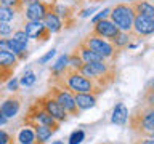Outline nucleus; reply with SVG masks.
<instances>
[{
	"label": "nucleus",
	"mask_w": 154,
	"mask_h": 144,
	"mask_svg": "<svg viewBox=\"0 0 154 144\" xmlns=\"http://www.w3.org/2000/svg\"><path fill=\"white\" fill-rule=\"evenodd\" d=\"M63 83L66 85V90L72 91V93H93L95 90H101L98 85L95 83L91 79L82 75L79 70H69L66 69V72L63 74Z\"/></svg>",
	"instance_id": "1"
},
{
	"label": "nucleus",
	"mask_w": 154,
	"mask_h": 144,
	"mask_svg": "<svg viewBox=\"0 0 154 144\" xmlns=\"http://www.w3.org/2000/svg\"><path fill=\"white\" fill-rule=\"evenodd\" d=\"M79 72L82 75L88 77L100 86V82H103L104 79L112 80V67H111L106 61H95V62H84V66L79 69ZM103 88V86H100Z\"/></svg>",
	"instance_id": "2"
},
{
	"label": "nucleus",
	"mask_w": 154,
	"mask_h": 144,
	"mask_svg": "<svg viewBox=\"0 0 154 144\" xmlns=\"http://www.w3.org/2000/svg\"><path fill=\"white\" fill-rule=\"evenodd\" d=\"M109 18H111V21L119 27V31L132 32L133 19H135V11H133L132 5H128V3H117L114 8H111Z\"/></svg>",
	"instance_id": "3"
},
{
	"label": "nucleus",
	"mask_w": 154,
	"mask_h": 144,
	"mask_svg": "<svg viewBox=\"0 0 154 144\" xmlns=\"http://www.w3.org/2000/svg\"><path fill=\"white\" fill-rule=\"evenodd\" d=\"M84 43L90 48L91 51H95L96 55H100L104 61L114 59L116 51H117L114 48V45L111 43V40L103 38V37H98V35H93V34H90V35L84 40Z\"/></svg>",
	"instance_id": "4"
},
{
	"label": "nucleus",
	"mask_w": 154,
	"mask_h": 144,
	"mask_svg": "<svg viewBox=\"0 0 154 144\" xmlns=\"http://www.w3.org/2000/svg\"><path fill=\"white\" fill-rule=\"evenodd\" d=\"M48 94L53 96V98L56 99V103L60 104L66 112H69L71 115H77V114H79V107H77V104H75L74 94H72L69 90H66V88L63 90V88H56V86H53Z\"/></svg>",
	"instance_id": "5"
},
{
	"label": "nucleus",
	"mask_w": 154,
	"mask_h": 144,
	"mask_svg": "<svg viewBox=\"0 0 154 144\" xmlns=\"http://www.w3.org/2000/svg\"><path fill=\"white\" fill-rule=\"evenodd\" d=\"M37 104L40 106L42 109H45L53 118L58 120V122H64L66 117H67V112L56 103V99L53 98V96H50V94H47V96H43V98H40V99L37 101Z\"/></svg>",
	"instance_id": "6"
},
{
	"label": "nucleus",
	"mask_w": 154,
	"mask_h": 144,
	"mask_svg": "<svg viewBox=\"0 0 154 144\" xmlns=\"http://www.w3.org/2000/svg\"><path fill=\"white\" fill-rule=\"evenodd\" d=\"M50 11V3L43 2V0H32L26 8V18L27 21H43L47 13Z\"/></svg>",
	"instance_id": "7"
},
{
	"label": "nucleus",
	"mask_w": 154,
	"mask_h": 144,
	"mask_svg": "<svg viewBox=\"0 0 154 144\" xmlns=\"http://www.w3.org/2000/svg\"><path fill=\"white\" fill-rule=\"evenodd\" d=\"M132 32L137 37H146L154 34V18L143 16V14H135Z\"/></svg>",
	"instance_id": "8"
},
{
	"label": "nucleus",
	"mask_w": 154,
	"mask_h": 144,
	"mask_svg": "<svg viewBox=\"0 0 154 144\" xmlns=\"http://www.w3.org/2000/svg\"><path fill=\"white\" fill-rule=\"evenodd\" d=\"M29 118L35 120V123H40V125H47V127L53 128L55 131H58V128H60V122L55 120L51 117L50 114L47 112L45 109H42L38 104H35L34 107L31 109V114H29Z\"/></svg>",
	"instance_id": "9"
},
{
	"label": "nucleus",
	"mask_w": 154,
	"mask_h": 144,
	"mask_svg": "<svg viewBox=\"0 0 154 144\" xmlns=\"http://www.w3.org/2000/svg\"><path fill=\"white\" fill-rule=\"evenodd\" d=\"M24 32L27 34L29 38H35V40H38V38H42V40H48V37L51 35L50 31L45 27V24H43V21H26L24 22Z\"/></svg>",
	"instance_id": "10"
},
{
	"label": "nucleus",
	"mask_w": 154,
	"mask_h": 144,
	"mask_svg": "<svg viewBox=\"0 0 154 144\" xmlns=\"http://www.w3.org/2000/svg\"><path fill=\"white\" fill-rule=\"evenodd\" d=\"M119 27L111 21V19H103V21H98L96 24H93V35L108 38V40H112V38L117 35Z\"/></svg>",
	"instance_id": "11"
},
{
	"label": "nucleus",
	"mask_w": 154,
	"mask_h": 144,
	"mask_svg": "<svg viewBox=\"0 0 154 144\" xmlns=\"http://www.w3.org/2000/svg\"><path fill=\"white\" fill-rule=\"evenodd\" d=\"M50 11H53L56 14L58 18L61 19V21H64V24H72V10L69 7H66V5H63V3H58V2H53L50 3Z\"/></svg>",
	"instance_id": "12"
},
{
	"label": "nucleus",
	"mask_w": 154,
	"mask_h": 144,
	"mask_svg": "<svg viewBox=\"0 0 154 144\" xmlns=\"http://www.w3.org/2000/svg\"><path fill=\"white\" fill-rule=\"evenodd\" d=\"M19 107H21V104H19L18 98H8L2 103V106H0V112H2L3 117L11 118L19 112Z\"/></svg>",
	"instance_id": "13"
},
{
	"label": "nucleus",
	"mask_w": 154,
	"mask_h": 144,
	"mask_svg": "<svg viewBox=\"0 0 154 144\" xmlns=\"http://www.w3.org/2000/svg\"><path fill=\"white\" fill-rule=\"evenodd\" d=\"M74 99H75V104H77V107H79V110L91 109V107H95V104H96V98H95L93 93H75Z\"/></svg>",
	"instance_id": "14"
},
{
	"label": "nucleus",
	"mask_w": 154,
	"mask_h": 144,
	"mask_svg": "<svg viewBox=\"0 0 154 144\" xmlns=\"http://www.w3.org/2000/svg\"><path fill=\"white\" fill-rule=\"evenodd\" d=\"M18 64V56L8 50H0V67L3 70L13 72Z\"/></svg>",
	"instance_id": "15"
},
{
	"label": "nucleus",
	"mask_w": 154,
	"mask_h": 144,
	"mask_svg": "<svg viewBox=\"0 0 154 144\" xmlns=\"http://www.w3.org/2000/svg\"><path fill=\"white\" fill-rule=\"evenodd\" d=\"M132 8L135 14H143V16L154 18V3L148 2V0H138V2H132Z\"/></svg>",
	"instance_id": "16"
},
{
	"label": "nucleus",
	"mask_w": 154,
	"mask_h": 144,
	"mask_svg": "<svg viewBox=\"0 0 154 144\" xmlns=\"http://www.w3.org/2000/svg\"><path fill=\"white\" fill-rule=\"evenodd\" d=\"M127 118H128V109H127V106H125L124 103L116 104V107L112 110V117H111V122H112L114 125H125Z\"/></svg>",
	"instance_id": "17"
},
{
	"label": "nucleus",
	"mask_w": 154,
	"mask_h": 144,
	"mask_svg": "<svg viewBox=\"0 0 154 144\" xmlns=\"http://www.w3.org/2000/svg\"><path fill=\"white\" fill-rule=\"evenodd\" d=\"M43 24H45V27L50 31V34H56L63 29V21L53 11L47 13V16L43 18Z\"/></svg>",
	"instance_id": "18"
},
{
	"label": "nucleus",
	"mask_w": 154,
	"mask_h": 144,
	"mask_svg": "<svg viewBox=\"0 0 154 144\" xmlns=\"http://www.w3.org/2000/svg\"><path fill=\"white\" fill-rule=\"evenodd\" d=\"M7 50L14 53L18 56V59L27 58V45H23V43L16 42L14 38H7Z\"/></svg>",
	"instance_id": "19"
},
{
	"label": "nucleus",
	"mask_w": 154,
	"mask_h": 144,
	"mask_svg": "<svg viewBox=\"0 0 154 144\" xmlns=\"http://www.w3.org/2000/svg\"><path fill=\"white\" fill-rule=\"evenodd\" d=\"M138 122H140V128H141L144 133L151 134L154 131V109L146 110V112L140 117Z\"/></svg>",
	"instance_id": "20"
},
{
	"label": "nucleus",
	"mask_w": 154,
	"mask_h": 144,
	"mask_svg": "<svg viewBox=\"0 0 154 144\" xmlns=\"http://www.w3.org/2000/svg\"><path fill=\"white\" fill-rule=\"evenodd\" d=\"M77 53H79V56L82 58V61L84 62H95V61H104L103 58H101L100 55H96L95 51H91L88 46L85 45L84 42L79 45V50H77Z\"/></svg>",
	"instance_id": "21"
},
{
	"label": "nucleus",
	"mask_w": 154,
	"mask_h": 144,
	"mask_svg": "<svg viewBox=\"0 0 154 144\" xmlns=\"http://www.w3.org/2000/svg\"><path fill=\"white\" fill-rule=\"evenodd\" d=\"M35 130V139L37 141H40L42 144H45L48 139L51 138V134L55 133V130L50 128V127H47V125H40V123H35V127H34Z\"/></svg>",
	"instance_id": "22"
},
{
	"label": "nucleus",
	"mask_w": 154,
	"mask_h": 144,
	"mask_svg": "<svg viewBox=\"0 0 154 144\" xmlns=\"http://www.w3.org/2000/svg\"><path fill=\"white\" fill-rule=\"evenodd\" d=\"M18 142L19 144H34L35 142V131L29 127H24L18 133Z\"/></svg>",
	"instance_id": "23"
},
{
	"label": "nucleus",
	"mask_w": 154,
	"mask_h": 144,
	"mask_svg": "<svg viewBox=\"0 0 154 144\" xmlns=\"http://www.w3.org/2000/svg\"><path fill=\"white\" fill-rule=\"evenodd\" d=\"M111 43L114 45L116 50H122V48L128 46V45H130V35H128V32L119 31L117 35H116L112 40H111Z\"/></svg>",
	"instance_id": "24"
},
{
	"label": "nucleus",
	"mask_w": 154,
	"mask_h": 144,
	"mask_svg": "<svg viewBox=\"0 0 154 144\" xmlns=\"http://www.w3.org/2000/svg\"><path fill=\"white\" fill-rule=\"evenodd\" d=\"M66 69H67V55H63V56L58 58V61L51 66V72L56 79H60V77L66 72Z\"/></svg>",
	"instance_id": "25"
},
{
	"label": "nucleus",
	"mask_w": 154,
	"mask_h": 144,
	"mask_svg": "<svg viewBox=\"0 0 154 144\" xmlns=\"http://www.w3.org/2000/svg\"><path fill=\"white\" fill-rule=\"evenodd\" d=\"M14 14H16V10L11 7H7V5H0V22H10L14 19Z\"/></svg>",
	"instance_id": "26"
},
{
	"label": "nucleus",
	"mask_w": 154,
	"mask_h": 144,
	"mask_svg": "<svg viewBox=\"0 0 154 144\" xmlns=\"http://www.w3.org/2000/svg\"><path fill=\"white\" fill-rule=\"evenodd\" d=\"M82 66H84V61H82V58L79 56L77 51L67 56V69L69 70H79Z\"/></svg>",
	"instance_id": "27"
},
{
	"label": "nucleus",
	"mask_w": 154,
	"mask_h": 144,
	"mask_svg": "<svg viewBox=\"0 0 154 144\" xmlns=\"http://www.w3.org/2000/svg\"><path fill=\"white\" fill-rule=\"evenodd\" d=\"M35 74L31 70V69H27L26 72H24V75L19 79V85H23V86H32L34 83H35Z\"/></svg>",
	"instance_id": "28"
},
{
	"label": "nucleus",
	"mask_w": 154,
	"mask_h": 144,
	"mask_svg": "<svg viewBox=\"0 0 154 144\" xmlns=\"http://www.w3.org/2000/svg\"><path fill=\"white\" fill-rule=\"evenodd\" d=\"M84 138H85L84 130H75V131H72V134L69 136V144H80L84 141Z\"/></svg>",
	"instance_id": "29"
},
{
	"label": "nucleus",
	"mask_w": 154,
	"mask_h": 144,
	"mask_svg": "<svg viewBox=\"0 0 154 144\" xmlns=\"http://www.w3.org/2000/svg\"><path fill=\"white\" fill-rule=\"evenodd\" d=\"M109 13H111V8H104V10H101L100 13H96L95 16L91 18V22H93V24H96L98 21H103V19H108Z\"/></svg>",
	"instance_id": "30"
},
{
	"label": "nucleus",
	"mask_w": 154,
	"mask_h": 144,
	"mask_svg": "<svg viewBox=\"0 0 154 144\" xmlns=\"http://www.w3.org/2000/svg\"><path fill=\"white\" fill-rule=\"evenodd\" d=\"M11 38H14V40L19 42V43H23V45H27V42H29V37H27V34L24 31H16L13 34Z\"/></svg>",
	"instance_id": "31"
},
{
	"label": "nucleus",
	"mask_w": 154,
	"mask_h": 144,
	"mask_svg": "<svg viewBox=\"0 0 154 144\" xmlns=\"http://www.w3.org/2000/svg\"><path fill=\"white\" fill-rule=\"evenodd\" d=\"M13 32V26L10 22H0V37H8Z\"/></svg>",
	"instance_id": "32"
},
{
	"label": "nucleus",
	"mask_w": 154,
	"mask_h": 144,
	"mask_svg": "<svg viewBox=\"0 0 154 144\" xmlns=\"http://www.w3.org/2000/svg\"><path fill=\"white\" fill-rule=\"evenodd\" d=\"M55 55H56V50H55V48H51L50 51L45 53V55H43V56L40 58V59H38V62H40V64H47V62L50 61V59H51V58L55 56Z\"/></svg>",
	"instance_id": "33"
},
{
	"label": "nucleus",
	"mask_w": 154,
	"mask_h": 144,
	"mask_svg": "<svg viewBox=\"0 0 154 144\" xmlns=\"http://www.w3.org/2000/svg\"><path fill=\"white\" fill-rule=\"evenodd\" d=\"M0 144H13L11 136H10L5 130H0Z\"/></svg>",
	"instance_id": "34"
},
{
	"label": "nucleus",
	"mask_w": 154,
	"mask_h": 144,
	"mask_svg": "<svg viewBox=\"0 0 154 144\" xmlns=\"http://www.w3.org/2000/svg\"><path fill=\"white\" fill-rule=\"evenodd\" d=\"M18 86H19V80H18V79H13V77H11V79L8 80V83H7V90H8V91H16Z\"/></svg>",
	"instance_id": "35"
},
{
	"label": "nucleus",
	"mask_w": 154,
	"mask_h": 144,
	"mask_svg": "<svg viewBox=\"0 0 154 144\" xmlns=\"http://www.w3.org/2000/svg\"><path fill=\"white\" fill-rule=\"evenodd\" d=\"M11 75H13V72H10V70H3L2 67H0V83H3V82H7L11 79Z\"/></svg>",
	"instance_id": "36"
},
{
	"label": "nucleus",
	"mask_w": 154,
	"mask_h": 144,
	"mask_svg": "<svg viewBox=\"0 0 154 144\" xmlns=\"http://www.w3.org/2000/svg\"><path fill=\"white\" fill-rule=\"evenodd\" d=\"M93 11H96V8L95 7H91V8H87V10H82V11L79 13V16H82V18H87V16H90Z\"/></svg>",
	"instance_id": "37"
},
{
	"label": "nucleus",
	"mask_w": 154,
	"mask_h": 144,
	"mask_svg": "<svg viewBox=\"0 0 154 144\" xmlns=\"http://www.w3.org/2000/svg\"><path fill=\"white\" fill-rule=\"evenodd\" d=\"M0 50H7V38H0Z\"/></svg>",
	"instance_id": "38"
},
{
	"label": "nucleus",
	"mask_w": 154,
	"mask_h": 144,
	"mask_svg": "<svg viewBox=\"0 0 154 144\" xmlns=\"http://www.w3.org/2000/svg\"><path fill=\"white\" fill-rule=\"evenodd\" d=\"M140 144H154V138H152V139H143Z\"/></svg>",
	"instance_id": "39"
},
{
	"label": "nucleus",
	"mask_w": 154,
	"mask_h": 144,
	"mask_svg": "<svg viewBox=\"0 0 154 144\" xmlns=\"http://www.w3.org/2000/svg\"><path fill=\"white\" fill-rule=\"evenodd\" d=\"M51 144H64L63 141H55V142H51Z\"/></svg>",
	"instance_id": "40"
},
{
	"label": "nucleus",
	"mask_w": 154,
	"mask_h": 144,
	"mask_svg": "<svg viewBox=\"0 0 154 144\" xmlns=\"http://www.w3.org/2000/svg\"><path fill=\"white\" fill-rule=\"evenodd\" d=\"M151 86H152V90H151V91H152V93H154V82H152V85H151Z\"/></svg>",
	"instance_id": "41"
},
{
	"label": "nucleus",
	"mask_w": 154,
	"mask_h": 144,
	"mask_svg": "<svg viewBox=\"0 0 154 144\" xmlns=\"http://www.w3.org/2000/svg\"><path fill=\"white\" fill-rule=\"evenodd\" d=\"M130 2H138V0H130Z\"/></svg>",
	"instance_id": "42"
},
{
	"label": "nucleus",
	"mask_w": 154,
	"mask_h": 144,
	"mask_svg": "<svg viewBox=\"0 0 154 144\" xmlns=\"http://www.w3.org/2000/svg\"><path fill=\"white\" fill-rule=\"evenodd\" d=\"M151 136H152V138H154V131H152V133H151Z\"/></svg>",
	"instance_id": "43"
},
{
	"label": "nucleus",
	"mask_w": 154,
	"mask_h": 144,
	"mask_svg": "<svg viewBox=\"0 0 154 144\" xmlns=\"http://www.w3.org/2000/svg\"><path fill=\"white\" fill-rule=\"evenodd\" d=\"M0 118H2V112H0Z\"/></svg>",
	"instance_id": "44"
},
{
	"label": "nucleus",
	"mask_w": 154,
	"mask_h": 144,
	"mask_svg": "<svg viewBox=\"0 0 154 144\" xmlns=\"http://www.w3.org/2000/svg\"><path fill=\"white\" fill-rule=\"evenodd\" d=\"M34 144H35V142H34ZM38 144H42V142H38Z\"/></svg>",
	"instance_id": "45"
}]
</instances>
